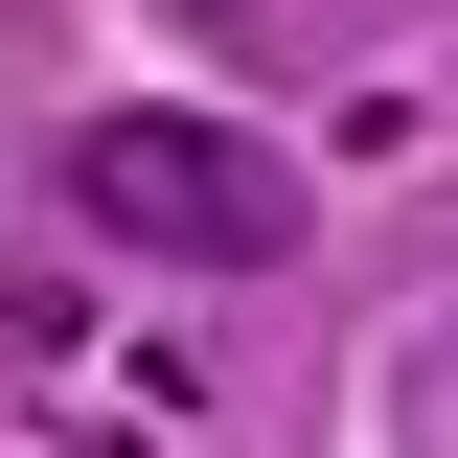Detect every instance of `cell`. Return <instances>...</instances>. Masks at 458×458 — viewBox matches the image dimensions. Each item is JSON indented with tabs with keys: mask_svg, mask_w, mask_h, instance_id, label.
<instances>
[{
	"mask_svg": "<svg viewBox=\"0 0 458 458\" xmlns=\"http://www.w3.org/2000/svg\"><path fill=\"white\" fill-rule=\"evenodd\" d=\"M69 229L161 252V276H276L298 183H276V138H229V114H69Z\"/></svg>",
	"mask_w": 458,
	"mask_h": 458,
	"instance_id": "6da1fadb",
	"label": "cell"
},
{
	"mask_svg": "<svg viewBox=\"0 0 458 458\" xmlns=\"http://www.w3.org/2000/svg\"><path fill=\"white\" fill-rule=\"evenodd\" d=\"M183 23H276V0H183Z\"/></svg>",
	"mask_w": 458,
	"mask_h": 458,
	"instance_id": "7a4b0ae2",
	"label": "cell"
}]
</instances>
